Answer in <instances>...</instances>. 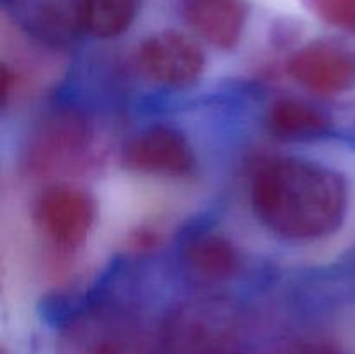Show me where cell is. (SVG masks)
Returning a JSON list of instances; mask_svg holds the SVG:
<instances>
[{"mask_svg": "<svg viewBox=\"0 0 355 354\" xmlns=\"http://www.w3.org/2000/svg\"><path fill=\"white\" fill-rule=\"evenodd\" d=\"M288 73L311 92L338 96L355 89V51L338 40H312L288 59Z\"/></svg>", "mask_w": 355, "mask_h": 354, "instance_id": "obj_2", "label": "cell"}, {"mask_svg": "<svg viewBox=\"0 0 355 354\" xmlns=\"http://www.w3.org/2000/svg\"><path fill=\"white\" fill-rule=\"evenodd\" d=\"M180 262L193 281L217 285L231 280L241 266V255L234 243L218 233H200L184 243Z\"/></svg>", "mask_w": 355, "mask_h": 354, "instance_id": "obj_8", "label": "cell"}, {"mask_svg": "<svg viewBox=\"0 0 355 354\" xmlns=\"http://www.w3.org/2000/svg\"><path fill=\"white\" fill-rule=\"evenodd\" d=\"M121 160L134 172L162 177H184L196 165L189 139L170 125H153L132 135L123 144Z\"/></svg>", "mask_w": 355, "mask_h": 354, "instance_id": "obj_4", "label": "cell"}, {"mask_svg": "<svg viewBox=\"0 0 355 354\" xmlns=\"http://www.w3.org/2000/svg\"><path fill=\"white\" fill-rule=\"evenodd\" d=\"M307 6L329 26L355 31V0H307Z\"/></svg>", "mask_w": 355, "mask_h": 354, "instance_id": "obj_11", "label": "cell"}, {"mask_svg": "<svg viewBox=\"0 0 355 354\" xmlns=\"http://www.w3.org/2000/svg\"><path fill=\"white\" fill-rule=\"evenodd\" d=\"M139 12V0H80L83 33L96 38L123 35Z\"/></svg>", "mask_w": 355, "mask_h": 354, "instance_id": "obj_10", "label": "cell"}, {"mask_svg": "<svg viewBox=\"0 0 355 354\" xmlns=\"http://www.w3.org/2000/svg\"><path fill=\"white\" fill-rule=\"evenodd\" d=\"M97 205L82 187L55 184L40 193L35 203V219L52 243L64 248L82 245L96 222Z\"/></svg>", "mask_w": 355, "mask_h": 354, "instance_id": "obj_3", "label": "cell"}, {"mask_svg": "<svg viewBox=\"0 0 355 354\" xmlns=\"http://www.w3.org/2000/svg\"><path fill=\"white\" fill-rule=\"evenodd\" d=\"M349 186L338 170L304 158L267 162L252 183V208L270 233L291 242L335 235L345 221Z\"/></svg>", "mask_w": 355, "mask_h": 354, "instance_id": "obj_1", "label": "cell"}, {"mask_svg": "<svg viewBox=\"0 0 355 354\" xmlns=\"http://www.w3.org/2000/svg\"><path fill=\"white\" fill-rule=\"evenodd\" d=\"M14 23L38 42L64 47L83 33L80 0H6Z\"/></svg>", "mask_w": 355, "mask_h": 354, "instance_id": "obj_6", "label": "cell"}, {"mask_svg": "<svg viewBox=\"0 0 355 354\" xmlns=\"http://www.w3.org/2000/svg\"><path fill=\"white\" fill-rule=\"evenodd\" d=\"M139 65L155 82L180 89L200 78L207 58L193 37L177 30H163L142 42Z\"/></svg>", "mask_w": 355, "mask_h": 354, "instance_id": "obj_5", "label": "cell"}, {"mask_svg": "<svg viewBox=\"0 0 355 354\" xmlns=\"http://www.w3.org/2000/svg\"><path fill=\"white\" fill-rule=\"evenodd\" d=\"M182 12L191 30L218 51L234 49L248 21L245 0H184Z\"/></svg>", "mask_w": 355, "mask_h": 354, "instance_id": "obj_7", "label": "cell"}, {"mask_svg": "<svg viewBox=\"0 0 355 354\" xmlns=\"http://www.w3.org/2000/svg\"><path fill=\"white\" fill-rule=\"evenodd\" d=\"M267 127L281 141H314L331 128V118L315 104L302 99H279L267 115Z\"/></svg>", "mask_w": 355, "mask_h": 354, "instance_id": "obj_9", "label": "cell"}]
</instances>
